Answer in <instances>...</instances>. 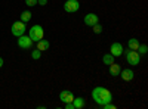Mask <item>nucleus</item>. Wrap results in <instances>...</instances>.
I'll use <instances>...</instances> for the list:
<instances>
[{
    "label": "nucleus",
    "instance_id": "obj_1",
    "mask_svg": "<svg viewBox=\"0 0 148 109\" xmlns=\"http://www.w3.org/2000/svg\"><path fill=\"white\" fill-rule=\"evenodd\" d=\"M92 99L95 100L96 105L104 106L105 103H110L113 100V94H111L110 90H107L104 87H95L92 90Z\"/></svg>",
    "mask_w": 148,
    "mask_h": 109
},
{
    "label": "nucleus",
    "instance_id": "obj_4",
    "mask_svg": "<svg viewBox=\"0 0 148 109\" xmlns=\"http://www.w3.org/2000/svg\"><path fill=\"white\" fill-rule=\"evenodd\" d=\"M25 22L22 21H16L12 24V34L15 35V37H19V35H22L24 32H25Z\"/></svg>",
    "mask_w": 148,
    "mask_h": 109
},
{
    "label": "nucleus",
    "instance_id": "obj_8",
    "mask_svg": "<svg viewBox=\"0 0 148 109\" xmlns=\"http://www.w3.org/2000/svg\"><path fill=\"white\" fill-rule=\"evenodd\" d=\"M98 22H99V18H98V15H95V14H88L84 16V24L88 27H93Z\"/></svg>",
    "mask_w": 148,
    "mask_h": 109
},
{
    "label": "nucleus",
    "instance_id": "obj_9",
    "mask_svg": "<svg viewBox=\"0 0 148 109\" xmlns=\"http://www.w3.org/2000/svg\"><path fill=\"white\" fill-rule=\"evenodd\" d=\"M59 99L62 100L64 103H68V102H73L74 94H73V91H70V90H62V91L59 93Z\"/></svg>",
    "mask_w": 148,
    "mask_h": 109
},
{
    "label": "nucleus",
    "instance_id": "obj_22",
    "mask_svg": "<svg viewBox=\"0 0 148 109\" xmlns=\"http://www.w3.org/2000/svg\"><path fill=\"white\" fill-rule=\"evenodd\" d=\"M3 66V58H0V68Z\"/></svg>",
    "mask_w": 148,
    "mask_h": 109
},
{
    "label": "nucleus",
    "instance_id": "obj_5",
    "mask_svg": "<svg viewBox=\"0 0 148 109\" xmlns=\"http://www.w3.org/2000/svg\"><path fill=\"white\" fill-rule=\"evenodd\" d=\"M80 9V3L79 0H67L64 3V10L68 12V14H73V12H77Z\"/></svg>",
    "mask_w": 148,
    "mask_h": 109
},
{
    "label": "nucleus",
    "instance_id": "obj_12",
    "mask_svg": "<svg viewBox=\"0 0 148 109\" xmlns=\"http://www.w3.org/2000/svg\"><path fill=\"white\" fill-rule=\"evenodd\" d=\"M110 66V74L113 75V77H116V75H119L120 74V71H121V68H120V65L119 64H111V65H108Z\"/></svg>",
    "mask_w": 148,
    "mask_h": 109
},
{
    "label": "nucleus",
    "instance_id": "obj_18",
    "mask_svg": "<svg viewBox=\"0 0 148 109\" xmlns=\"http://www.w3.org/2000/svg\"><path fill=\"white\" fill-rule=\"evenodd\" d=\"M40 56H42V52H40L39 49H34V50L31 52V58L36 59V60H37V59H40Z\"/></svg>",
    "mask_w": 148,
    "mask_h": 109
},
{
    "label": "nucleus",
    "instance_id": "obj_13",
    "mask_svg": "<svg viewBox=\"0 0 148 109\" xmlns=\"http://www.w3.org/2000/svg\"><path fill=\"white\" fill-rule=\"evenodd\" d=\"M73 105H74V109H82V108H84L86 102H84L83 97H74L73 99Z\"/></svg>",
    "mask_w": 148,
    "mask_h": 109
},
{
    "label": "nucleus",
    "instance_id": "obj_17",
    "mask_svg": "<svg viewBox=\"0 0 148 109\" xmlns=\"http://www.w3.org/2000/svg\"><path fill=\"white\" fill-rule=\"evenodd\" d=\"M138 53L139 55H147V52H148V47H147V44H139L138 46Z\"/></svg>",
    "mask_w": 148,
    "mask_h": 109
},
{
    "label": "nucleus",
    "instance_id": "obj_19",
    "mask_svg": "<svg viewBox=\"0 0 148 109\" xmlns=\"http://www.w3.org/2000/svg\"><path fill=\"white\" fill-rule=\"evenodd\" d=\"M92 28H93V32H95V34H101V32H102V27L99 25V24H95Z\"/></svg>",
    "mask_w": 148,
    "mask_h": 109
},
{
    "label": "nucleus",
    "instance_id": "obj_6",
    "mask_svg": "<svg viewBox=\"0 0 148 109\" xmlns=\"http://www.w3.org/2000/svg\"><path fill=\"white\" fill-rule=\"evenodd\" d=\"M18 46L21 47V49H31L33 46V40L28 37V35H19L18 37Z\"/></svg>",
    "mask_w": 148,
    "mask_h": 109
},
{
    "label": "nucleus",
    "instance_id": "obj_20",
    "mask_svg": "<svg viewBox=\"0 0 148 109\" xmlns=\"http://www.w3.org/2000/svg\"><path fill=\"white\" fill-rule=\"evenodd\" d=\"M25 5L30 6V7H31V6H36V5H37V0H25Z\"/></svg>",
    "mask_w": 148,
    "mask_h": 109
},
{
    "label": "nucleus",
    "instance_id": "obj_3",
    "mask_svg": "<svg viewBox=\"0 0 148 109\" xmlns=\"http://www.w3.org/2000/svg\"><path fill=\"white\" fill-rule=\"evenodd\" d=\"M28 37L33 40V43H37L39 40H42L45 37V30L42 25H33L30 28V34H28Z\"/></svg>",
    "mask_w": 148,
    "mask_h": 109
},
{
    "label": "nucleus",
    "instance_id": "obj_16",
    "mask_svg": "<svg viewBox=\"0 0 148 109\" xmlns=\"http://www.w3.org/2000/svg\"><path fill=\"white\" fill-rule=\"evenodd\" d=\"M30 19H31V14H30V12H28V10H24V12H22V14H21V21L27 24V22H28Z\"/></svg>",
    "mask_w": 148,
    "mask_h": 109
},
{
    "label": "nucleus",
    "instance_id": "obj_11",
    "mask_svg": "<svg viewBox=\"0 0 148 109\" xmlns=\"http://www.w3.org/2000/svg\"><path fill=\"white\" fill-rule=\"evenodd\" d=\"M49 47H51V44H49V41L47 40H39L37 41V49H39L40 52H45V50H47Z\"/></svg>",
    "mask_w": 148,
    "mask_h": 109
},
{
    "label": "nucleus",
    "instance_id": "obj_14",
    "mask_svg": "<svg viewBox=\"0 0 148 109\" xmlns=\"http://www.w3.org/2000/svg\"><path fill=\"white\" fill-rule=\"evenodd\" d=\"M138 46H139V41H138L136 39L127 40V49H130V50H138Z\"/></svg>",
    "mask_w": 148,
    "mask_h": 109
},
{
    "label": "nucleus",
    "instance_id": "obj_15",
    "mask_svg": "<svg viewBox=\"0 0 148 109\" xmlns=\"http://www.w3.org/2000/svg\"><path fill=\"white\" fill-rule=\"evenodd\" d=\"M102 62H104V65H111V64L114 62V56L111 55V53L104 55V56H102Z\"/></svg>",
    "mask_w": 148,
    "mask_h": 109
},
{
    "label": "nucleus",
    "instance_id": "obj_2",
    "mask_svg": "<svg viewBox=\"0 0 148 109\" xmlns=\"http://www.w3.org/2000/svg\"><path fill=\"white\" fill-rule=\"evenodd\" d=\"M123 53H125V58H126V60H127V64H130L132 66L139 65V62H141V55H139L136 50L126 49V50H123Z\"/></svg>",
    "mask_w": 148,
    "mask_h": 109
},
{
    "label": "nucleus",
    "instance_id": "obj_21",
    "mask_svg": "<svg viewBox=\"0 0 148 109\" xmlns=\"http://www.w3.org/2000/svg\"><path fill=\"white\" fill-rule=\"evenodd\" d=\"M37 3H39V5H42V6H45V5L47 3V0H37Z\"/></svg>",
    "mask_w": 148,
    "mask_h": 109
},
{
    "label": "nucleus",
    "instance_id": "obj_7",
    "mask_svg": "<svg viewBox=\"0 0 148 109\" xmlns=\"http://www.w3.org/2000/svg\"><path fill=\"white\" fill-rule=\"evenodd\" d=\"M110 53L113 55V56H116V58L121 56L123 55V46L120 43H113V44H111V47H110Z\"/></svg>",
    "mask_w": 148,
    "mask_h": 109
},
{
    "label": "nucleus",
    "instance_id": "obj_10",
    "mask_svg": "<svg viewBox=\"0 0 148 109\" xmlns=\"http://www.w3.org/2000/svg\"><path fill=\"white\" fill-rule=\"evenodd\" d=\"M119 75H121V78L125 81H132L133 77H135V72L132 69H123V71H120Z\"/></svg>",
    "mask_w": 148,
    "mask_h": 109
}]
</instances>
